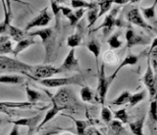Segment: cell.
I'll return each instance as SVG.
<instances>
[{
    "label": "cell",
    "mask_w": 157,
    "mask_h": 135,
    "mask_svg": "<svg viewBox=\"0 0 157 135\" xmlns=\"http://www.w3.org/2000/svg\"><path fill=\"white\" fill-rule=\"evenodd\" d=\"M32 68V65L23 63L19 59L0 55V74L19 73L26 75L31 73Z\"/></svg>",
    "instance_id": "6da1fadb"
},
{
    "label": "cell",
    "mask_w": 157,
    "mask_h": 135,
    "mask_svg": "<svg viewBox=\"0 0 157 135\" xmlns=\"http://www.w3.org/2000/svg\"><path fill=\"white\" fill-rule=\"evenodd\" d=\"M38 84L43 85L48 88H59L65 87L68 85H78L84 87L85 85V78L83 74H75L69 77L63 78H50L47 79H41V80H36Z\"/></svg>",
    "instance_id": "7a4b0ae2"
},
{
    "label": "cell",
    "mask_w": 157,
    "mask_h": 135,
    "mask_svg": "<svg viewBox=\"0 0 157 135\" xmlns=\"http://www.w3.org/2000/svg\"><path fill=\"white\" fill-rule=\"evenodd\" d=\"M28 37H39L41 39V42L45 47V55L44 62L48 63L51 61L52 56L53 54L55 49V34L54 30L52 28H44L41 30H36L33 32L27 34Z\"/></svg>",
    "instance_id": "3957f363"
},
{
    "label": "cell",
    "mask_w": 157,
    "mask_h": 135,
    "mask_svg": "<svg viewBox=\"0 0 157 135\" xmlns=\"http://www.w3.org/2000/svg\"><path fill=\"white\" fill-rule=\"evenodd\" d=\"M51 97L52 102L64 107L66 110H73L78 105L74 91L69 88H61L53 96Z\"/></svg>",
    "instance_id": "277c9868"
},
{
    "label": "cell",
    "mask_w": 157,
    "mask_h": 135,
    "mask_svg": "<svg viewBox=\"0 0 157 135\" xmlns=\"http://www.w3.org/2000/svg\"><path fill=\"white\" fill-rule=\"evenodd\" d=\"M60 73H62L60 68L55 67L49 64H42V65L33 66L31 73L26 74V76L34 80H41V79H47L52 78L53 75Z\"/></svg>",
    "instance_id": "5b68a950"
},
{
    "label": "cell",
    "mask_w": 157,
    "mask_h": 135,
    "mask_svg": "<svg viewBox=\"0 0 157 135\" xmlns=\"http://www.w3.org/2000/svg\"><path fill=\"white\" fill-rule=\"evenodd\" d=\"M147 57H147L146 71L141 79L148 91L150 101H152L157 94V74H155L153 68L151 66L150 57L149 56Z\"/></svg>",
    "instance_id": "8992f818"
},
{
    "label": "cell",
    "mask_w": 157,
    "mask_h": 135,
    "mask_svg": "<svg viewBox=\"0 0 157 135\" xmlns=\"http://www.w3.org/2000/svg\"><path fill=\"white\" fill-rule=\"evenodd\" d=\"M111 84L112 83L109 81L108 77L106 76L105 63H102L98 71V85H97V94H96V101L102 106L105 104L106 94Z\"/></svg>",
    "instance_id": "52a82bcc"
},
{
    "label": "cell",
    "mask_w": 157,
    "mask_h": 135,
    "mask_svg": "<svg viewBox=\"0 0 157 135\" xmlns=\"http://www.w3.org/2000/svg\"><path fill=\"white\" fill-rule=\"evenodd\" d=\"M126 19L130 24L134 25L136 26L141 27L144 30H148V31H157L155 28H153L144 20L140 13V9L137 7H133L127 12Z\"/></svg>",
    "instance_id": "ba28073f"
},
{
    "label": "cell",
    "mask_w": 157,
    "mask_h": 135,
    "mask_svg": "<svg viewBox=\"0 0 157 135\" xmlns=\"http://www.w3.org/2000/svg\"><path fill=\"white\" fill-rule=\"evenodd\" d=\"M43 118H44L43 114H37L31 118H20L10 122H12L14 125H17L19 127H26L28 128L27 135H32L35 131H36L38 125L40 124Z\"/></svg>",
    "instance_id": "9c48e42d"
},
{
    "label": "cell",
    "mask_w": 157,
    "mask_h": 135,
    "mask_svg": "<svg viewBox=\"0 0 157 135\" xmlns=\"http://www.w3.org/2000/svg\"><path fill=\"white\" fill-rule=\"evenodd\" d=\"M121 6H117L113 8V10L110 11L108 14H106V17L104 18L103 22L99 26L96 28L94 30H98L99 29H102L104 37H107L111 31L113 30V27L116 25V20H117V15L119 13Z\"/></svg>",
    "instance_id": "30bf717a"
},
{
    "label": "cell",
    "mask_w": 157,
    "mask_h": 135,
    "mask_svg": "<svg viewBox=\"0 0 157 135\" xmlns=\"http://www.w3.org/2000/svg\"><path fill=\"white\" fill-rule=\"evenodd\" d=\"M59 68L62 70V73L65 71H74V72H78L79 74H82L78 59H77L75 57V49L74 48L70 49L67 57L63 61L61 66Z\"/></svg>",
    "instance_id": "8fae6325"
},
{
    "label": "cell",
    "mask_w": 157,
    "mask_h": 135,
    "mask_svg": "<svg viewBox=\"0 0 157 135\" xmlns=\"http://www.w3.org/2000/svg\"><path fill=\"white\" fill-rule=\"evenodd\" d=\"M125 37L127 40L126 46L128 48H132L135 46H140V45H149L152 41L150 38L137 34L133 29L130 28L127 30Z\"/></svg>",
    "instance_id": "7c38bea8"
},
{
    "label": "cell",
    "mask_w": 157,
    "mask_h": 135,
    "mask_svg": "<svg viewBox=\"0 0 157 135\" xmlns=\"http://www.w3.org/2000/svg\"><path fill=\"white\" fill-rule=\"evenodd\" d=\"M51 19L52 18L50 16V14L48 13V8H46L43 10H41L37 16H36L34 19H32L26 25V26L25 28V31L27 32V31L31 30V28H34V27L48 26V24L50 23V21H51Z\"/></svg>",
    "instance_id": "4fadbf2b"
},
{
    "label": "cell",
    "mask_w": 157,
    "mask_h": 135,
    "mask_svg": "<svg viewBox=\"0 0 157 135\" xmlns=\"http://www.w3.org/2000/svg\"><path fill=\"white\" fill-rule=\"evenodd\" d=\"M157 5V0H155L150 7H140V11L142 16L147 23L151 26H157V16L155 9Z\"/></svg>",
    "instance_id": "5bb4252c"
},
{
    "label": "cell",
    "mask_w": 157,
    "mask_h": 135,
    "mask_svg": "<svg viewBox=\"0 0 157 135\" xmlns=\"http://www.w3.org/2000/svg\"><path fill=\"white\" fill-rule=\"evenodd\" d=\"M3 4L4 12V20L0 23V35L8 34L9 29L10 26L11 16H12V10H11V3L10 1H2L1 2Z\"/></svg>",
    "instance_id": "9a60e30c"
},
{
    "label": "cell",
    "mask_w": 157,
    "mask_h": 135,
    "mask_svg": "<svg viewBox=\"0 0 157 135\" xmlns=\"http://www.w3.org/2000/svg\"><path fill=\"white\" fill-rule=\"evenodd\" d=\"M140 56L139 55H136V54L133 53H128L126 57L123 58V60L121 62V64L117 68V69L114 71L112 75L108 76V79H109V81L111 83H113V80L116 79L117 75L118 74L119 71L123 68L126 67V66H129V65H135V64L139 62V59H140Z\"/></svg>",
    "instance_id": "2e32d148"
},
{
    "label": "cell",
    "mask_w": 157,
    "mask_h": 135,
    "mask_svg": "<svg viewBox=\"0 0 157 135\" xmlns=\"http://www.w3.org/2000/svg\"><path fill=\"white\" fill-rule=\"evenodd\" d=\"M63 110H66V109H65L64 107H63V106H58V105H57L56 103H54V102H52V106L46 112V114L44 115L43 119L41 120V122H40V124L38 125L37 128H36V131H39L42 127H44L45 124H47L48 122H50L51 120H52L58 113H60V112H61L62 111H63Z\"/></svg>",
    "instance_id": "e0dca14e"
},
{
    "label": "cell",
    "mask_w": 157,
    "mask_h": 135,
    "mask_svg": "<svg viewBox=\"0 0 157 135\" xmlns=\"http://www.w3.org/2000/svg\"><path fill=\"white\" fill-rule=\"evenodd\" d=\"M149 118H148V126L152 133L155 130L157 124V94L152 101H150V109H149Z\"/></svg>",
    "instance_id": "ac0fdd59"
},
{
    "label": "cell",
    "mask_w": 157,
    "mask_h": 135,
    "mask_svg": "<svg viewBox=\"0 0 157 135\" xmlns=\"http://www.w3.org/2000/svg\"><path fill=\"white\" fill-rule=\"evenodd\" d=\"M35 37H29L28 38H25L24 40L19 41L16 46L14 47V52H13V54H14V57H17L19 54L24 52L25 50H26L28 47H30L32 45L36 43V41L35 40Z\"/></svg>",
    "instance_id": "d6986e66"
},
{
    "label": "cell",
    "mask_w": 157,
    "mask_h": 135,
    "mask_svg": "<svg viewBox=\"0 0 157 135\" xmlns=\"http://www.w3.org/2000/svg\"><path fill=\"white\" fill-rule=\"evenodd\" d=\"M86 47L93 54V56L95 57L97 71H99V56L100 53H101V45L96 40H91L87 42Z\"/></svg>",
    "instance_id": "ffe728a7"
},
{
    "label": "cell",
    "mask_w": 157,
    "mask_h": 135,
    "mask_svg": "<svg viewBox=\"0 0 157 135\" xmlns=\"http://www.w3.org/2000/svg\"><path fill=\"white\" fill-rule=\"evenodd\" d=\"M25 78L21 75L5 74L0 75V84H21L24 83Z\"/></svg>",
    "instance_id": "44dd1931"
},
{
    "label": "cell",
    "mask_w": 157,
    "mask_h": 135,
    "mask_svg": "<svg viewBox=\"0 0 157 135\" xmlns=\"http://www.w3.org/2000/svg\"><path fill=\"white\" fill-rule=\"evenodd\" d=\"M145 122V116H143L140 119L130 122L129 128L134 135H144V125Z\"/></svg>",
    "instance_id": "7402d4cb"
},
{
    "label": "cell",
    "mask_w": 157,
    "mask_h": 135,
    "mask_svg": "<svg viewBox=\"0 0 157 135\" xmlns=\"http://www.w3.org/2000/svg\"><path fill=\"white\" fill-rule=\"evenodd\" d=\"M8 34L10 35V37L15 41H21V40L25 39V37H28L27 32H25V30H21L18 27H15L14 25H10L9 29Z\"/></svg>",
    "instance_id": "603a6c76"
},
{
    "label": "cell",
    "mask_w": 157,
    "mask_h": 135,
    "mask_svg": "<svg viewBox=\"0 0 157 135\" xmlns=\"http://www.w3.org/2000/svg\"><path fill=\"white\" fill-rule=\"evenodd\" d=\"M25 92H26L27 101L28 102H31V103L36 104L37 101H41L42 98H43V95H42L41 93L29 87L28 84H25Z\"/></svg>",
    "instance_id": "cb8c5ba5"
},
{
    "label": "cell",
    "mask_w": 157,
    "mask_h": 135,
    "mask_svg": "<svg viewBox=\"0 0 157 135\" xmlns=\"http://www.w3.org/2000/svg\"><path fill=\"white\" fill-rule=\"evenodd\" d=\"M109 135H122L125 132L123 128V123L118 120H112L108 124Z\"/></svg>",
    "instance_id": "d4e9b609"
},
{
    "label": "cell",
    "mask_w": 157,
    "mask_h": 135,
    "mask_svg": "<svg viewBox=\"0 0 157 135\" xmlns=\"http://www.w3.org/2000/svg\"><path fill=\"white\" fill-rule=\"evenodd\" d=\"M68 118H71L73 121L75 122V128H76V133L78 135H87L86 129L90 126V123L88 121L85 120H78L75 118H72L70 116H68Z\"/></svg>",
    "instance_id": "484cf974"
},
{
    "label": "cell",
    "mask_w": 157,
    "mask_h": 135,
    "mask_svg": "<svg viewBox=\"0 0 157 135\" xmlns=\"http://www.w3.org/2000/svg\"><path fill=\"white\" fill-rule=\"evenodd\" d=\"M72 9L78 10V9H84V10H90L94 7L97 6V2H86L81 0H73L71 1Z\"/></svg>",
    "instance_id": "4316f807"
},
{
    "label": "cell",
    "mask_w": 157,
    "mask_h": 135,
    "mask_svg": "<svg viewBox=\"0 0 157 135\" xmlns=\"http://www.w3.org/2000/svg\"><path fill=\"white\" fill-rule=\"evenodd\" d=\"M79 95L81 100L84 102H88V103H92L94 101L95 94L93 91L89 87V86H84L81 88L79 91Z\"/></svg>",
    "instance_id": "83f0119b"
},
{
    "label": "cell",
    "mask_w": 157,
    "mask_h": 135,
    "mask_svg": "<svg viewBox=\"0 0 157 135\" xmlns=\"http://www.w3.org/2000/svg\"><path fill=\"white\" fill-rule=\"evenodd\" d=\"M98 13H99V8L98 5L96 7H94L92 9H90L87 11V21H88V28H90L94 25L96 20H98Z\"/></svg>",
    "instance_id": "f1b7e54d"
},
{
    "label": "cell",
    "mask_w": 157,
    "mask_h": 135,
    "mask_svg": "<svg viewBox=\"0 0 157 135\" xmlns=\"http://www.w3.org/2000/svg\"><path fill=\"white\" fill-rule=\"evenodd\" d=\"M131 94H132L128 91H123L118 97L116 98L114 101H111L110 104L113 105V106H123V105L128 104V103H129Z\"/></svg>",
    "instance_id": "f546056e"
},
{
    "label": "cell",
    "mask_w": 157,
    "mask_h": 135,
    "mask_svg": "<svg viewBox=\"0 0 157 135\" xmlns=\"http://www.w3.org/2000/svg\"><path fill=\"white\" fill-rule=\"evenodd\" d=\"M82 43V37L81 34L75 33L69 36L67 39V46L72 48L75 49V47L80 46Z\"/></svg>",
    "instance_id": "4dcf8cb0"
},
{
    "label": "cell",
    "mask_w": 157,
    "mask_h": 135,
    "mask_svg": "<svg viewBox=\"0 0 157 135\" xmlns=\"http://www.w3.org/2000/svg\"><path fill=\"white\" fill-rule=\"evenodd\" d=\"M146 96V91L145 90H143L140 92H138V93H135V94H131V97H130L129 100V106L130 107H134L135 106L140 103L141 101H143L144 99Z\"/></svg>",
    "instance_id": "1f68e13d"
},
{
    "label": "cell",
    "mask_w": 157,
    "mask_h": 135,
    "mask_svg": "<svg viewBox=\"0 0 157 135\" xmlns=\"http://www.w3.org/2000/svg\"><path fill=\"white\" fill-rule=\"evenodd\" d=\"M120 33L119 32H115L107 40V44L109 45L111 49H117L122 47L123 41L119 39Z\"/></svg>",
    "instance_id": "d6a6232c"
},
{
    "label": "cell",
    "mask_w": 157,
    "mask_h": 135,
    "mask_svg": "<svg viewBox=\"0 0 157 135\" xmlns=\"http://www.w3.org/2000/svg\"><path fill=\"white\" fill-rule=\"evenodd\" d=\"M113 3H114L113 1H100V2H97V5L100 9L99 13H98V19L109 12Z\"/></svg>",
    "instance_id": "836d02e7"
},
{
    "label": "cell",
    "mask_w": 157,
    "mask_h": 135,
    "mask_svg": "<svg viewBox=\"0 0 157 135\" xmlns=\"http://www.w3.org/2000/svg\"><path fill=\"white\" fill-rule=\"evenodd\" d=\"M50 3H51L52 11L55 17V28L58 29L59 27V19H60V13H61L60 5L56 1H51Z\"/></svg>",
    "instance_id": "e575fe53"
},
{
    "label": "cell",
    "mask_w": 157,
    "mask_h": 135,
    "mask_svg": "<svg viewBox=\"0 0 157 135\" xmlns=\"http://www.w3.org/2000/svg\"><path fill=\"white\" fill-rule=\"evenodd\" d=\"M113 115H114V118H116V120H118L123 124L128 122V115L127 112L126 108H122L117 111H113Z\"/></svg>",
    "instance_id": "d590c367"
},
{
    "label": "cell",
    "mask_w": 157,
    "mask_h": 135,
    "mask_svg": "<svg viewBox=\"0 0 157 135\" xmlns=\"http://www.w3.org/2000/svg\"><path fill=\"white\" fill-rule=\"evenodd\" d=\"M101 118L106 124L108 125L113 120V111L107 106H102L101 111Z\"/></svg>",
    "instance_id": "8d00e7d4"
},
{
    "label": "cell",
    "mask_w": 157,
    "mask_h": 135,
    "mask_svg": "<svg viewBox=\"0 0 157 135\" xmlns=\"http://www.w3.org/2000/svg\"><path fill=\"white\" fill-rule=\"evenodd\" d=\"M14 47L10 40H5L4 42L0 43V55H4L8 53H13Z\"/></svg>",
    "instance_id": "74e56055"
},
{
    "label": "cell",
    "mask_w": 157,
    "mask_h": 135,
    "mask_svg": "<svg viewBox=\"0 0 157 135\" xmlns=\"http://www.w3.org/2000/svg\"><path fill=\"white\" fill-rule=\"evenodd\" d=\"M0 113H4V114L8 115L9 117H16L19 116L20 112L16 111L15 109H12V108H8L6 106H4L3 105L0 103Z\"/></svg>",
    "instance_id": "f35d334b"
},
{
    "label": "cell",
    "mask_w": 157,
    "mask_h": 135,
    "mask_svg": "<svg viewBox=\"0 0 157 135\" xmlns=\"http://www.w3.org/2000/svg\"><path fill=\"white\" fill-rule=\"evenodd\" d=\"M104 59L105 62H108L110 64H116L117 63V57L112 52H107L104 54Z\"/></svg>",
    "instance_id": "ab89813d"
},
{
    "label": "cell",
    "mask_w": 157,
    "mask_h": 135,
    "mask_svg": "<svg viewBox=\"0 0 157 135\" xmlns=\"http://www.w3.org/2000/svg\"><path fill=\"white\" fill-rule=\"evenodd\" d=\"M60 10H61V13L63 14L66 18L73 13V10H72L71 8H68V7L60 6Z\"/></svg>",
    "instance_id": "60d3db41"
},
{
    "label": "cell",
    "mask_w": 157,
    "mask_h": 135,
    "mask_svg": "<svg viewBox=\"0 0 157 135\" xmlns=\"http://www.w3.org/2000/svg\"><path fill=\"white\" fill-rule=\"evenodd\" d=\"M86 10H84V9H78V10H75V11L74 12V14L75 16L76 17V19L78 20H79L83 17V15L86 13Z\"/></svg>",
    "instance_id": "b9f144b4"
},
{
    "label": "cell",
    "mask_w": 157,
    "mask_h": 135,
    "mask_svg": "<svg viewBox=\"0 0 157 135\" xmlns=\"http://www.w3.org/2000/svg\"><path fill=\"white\" fill-rule=\"evenodd\" d=\"M147 56H149L150 58H152L153 61H157V47L154 48L151 51H149Z\"/></svg>",
    "instance_id": "7bdbcfd3"
},
{
    "label": "cell",
    "mask_w": 157,
    "mask_h": 135,
    "mask_svg": "<svg viewBox=\"0 0 157 135\" xmlns=\"http://www.w3.org/2000/svg\"><path fill=\"white\" fill-rule=\"evenodd\" d=\"M9 135H20V131H19V126L17 125H14V127L12 128L10 133Z\"/></svg>",
    "instance_id": "ee69618b"
},
{
    "label": "cell",
    "mask_w": 157,
    "mask_h": 135,
    "mask_svg": "<svg viewBox=\"0 0 157 135\" xmlns=\"http://www.w3.org/2000/svg\"><path fill=\"white\" fill-rule=\"evenodd\" d=\"M59 131L58 130H56V129H52V130H49V131L46 132L44 133H41L40 135H56L58 134Z\"/></svg>",
    "instance_id": "f6af8a7d"
},
{
    "label": "cell",
    "mask_w": 157,
    "mask_h": 135,
    "mask_svg": "<svg viewBox=\"0 0 157 135\" xmlns=\"http://www.w3.org/2000/svg\"><path fill=\"white\" fill-rule=\"evenodd\" d=\"M155 47H157V37H155V38L153 39V40L151 41V45H150V50L149 51H151L152 49H154V48H155Z\"/></svg>",
    "instance_id": "bcb514c9"
},
{
    "label": "cell",
    "mask_w": 157,
    "mask_h": 135,
    "mask_svg": "<svg viewBox=\"0 0 157 135\" xmlns=\"http://www.w3.org/2000/svg\"><path fill=\"white\" fill-rule=\"evenodd\" d=\"M8 40H10V37L9 36H1L0 37V43H2V42H4V41Z\"/></svg>",
    "instance_id": "7dc6e473"
},
{
    "label": "cell",
    "mask_w": 157,
    "mask_h": 135,
    "mask_svg": "<svg viewBox=\"0 0 157 135\" xmlns=\"http://www.w3.org/2000/svg\"><path fill=\"white\" fill-rule=\"evenodd\" d=\"M95 134L96 135H104L102 133H101L99 130H95Z\"/></svg>",
    "instance_id": "c3c4849f"
},
{
    "label": "cell",
    "mask_w": 157,
    "mask_h": 135,
    "mask_svg": "<svg viewBox=\"0 0 157 135\" xmlns=\"http://www.w3.org/2000/svg\"><path fill=\"white\" fill-rule=\"evenodd\" d=\"M87 135H93V132L92 130H90L88 133H87Z\"/></svg>",
    "instance_id": "681fc988"
},
{
    "label": "cell",
    "mask_w": 157,
    "mask_h": 135,
    "mask_svg": "<svg viewBox=\"0 0 157 135\" xmlns=\"http://www.w3.org/2000/svg\"><path fill=\"white\" fill-rule=\"evenodd\" d=\"M1 124H2V119L0 118V126H1Z\"/></svg>",
    "instance_id": "f907efd6"
},
{
    "label": "cell",
    "mask_w": 157,
    "mask_h": 135,
    "mask_svg": "<svg viewBox=\"0 0 157 135\" xmlns=\"http://www.w3.org/2000/svg\"><path fill=\"white\" fill-rule=\"evenodd\" d=\"M62 135H71V134H67V133H64V134H62Z\"/></svg>",
    "instance_id": "816d5d0a"
},
{
    "label": "cell",
    "mask_w": 157,
    "mask_h": 135,
    "mask_svg": "<svg viewBox=\"0 0 157 135\" xmlns=\"http://www.w3.org/2000/svg\"><path fill=\"white\" fill-rule=\"evenodd\" d=\"M104 135H109V134H107V133H106H106H105V134H104Z\"/></svg>",
    "instance_id": "f5cc1de1"
}]
</instances>
